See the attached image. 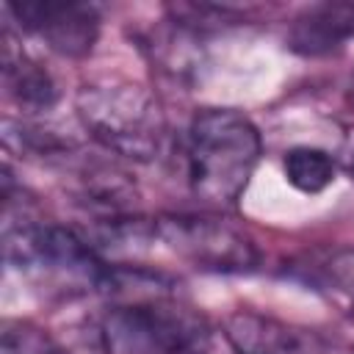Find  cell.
<instances>
[{
	"label": "cell",
	"instance_id": "2",
	"mask_svg": "<svg viewBox=\"0 0 354 354\" xmlns=\"http://www.w3.org/2000/svg\"><path fill=\"white\" fill-rule=\"evenodd\" d=\"M260 152L263 141L249 116L232 108L199 111L185 141L191 191L207 205H235L257 169Z\"/></svg>",
	"mask_w": 354,
	"mask_h": 354
},
{
	"label": "cell",
	"instance_id": "7",
	"mask_svg": "<svg viewBox=\"0 0 354 354\" xmlns=\"http://www.w3.org/2000/svg\"><path fill=\"white\" fill-rule=\"evenodd\" d=\"M351 39H354V0H324L307 6L288 30V47L307 58L329 55Z\"/></svg>",
	"mask_w": 354,
	"mask_h": 354
},
{
	"label": "cell",
	"instance_id": "1",
	"mask_svg": "<svg viewBox=\"0 0 354 354\" xmlns=\"http://www.w3.org/2000/svg\"><path fill=\"white\" fill-rule=\"evenodd\" d=\"M130 288L122 271H111L108 288L122 299L108 310L105 335L119 354H207L210 324L202 313L177 301L158 279L138 277Z\"/></svg>",
	"mask_w": 354,
	"mask_h": 354
},
{
	"label": "cell",
	"instance_id": "6",
	"mask_svg": "<svg viewBox=\"0 0 354 354\" xmlns=\"http://www.w3.org/2000/svg\"><path fill=\"white\" fill-rule=\"evenodd\" d=\"M19 25L64 55H86L100 30V14L80 0H19L8 3Z\"/></svg>",
	"mask_w": 354,
	"mask_h": 354
},
{
	"label": "cell",
	"instance_id": "10",
	"mask_svg": "<svg viewBox=\"0 0 354 354\" xmlns=\"http://www.w3.org/2000/svg\"><path fill=\"white\" fill-rule=\"evenodd\" d=\"M288 183L301 194H321L335 183V160L318 147H293L282 158Z\"/></svg>",
	"mask_w": 354,
	"mask_h": 354
},
{
	"label": "cell",
	"instance_id": "8",
	"mask_svg": "<svg viewBox=\"0 0 354 354\" xmlns=\"http://www.w3.org/2000/svg\"><path fill=\"white\" fill-rule=\"evenodd\" d=\"M224 335L238 354H310L290 326L252 310H235L227 315Z\"/></svg>",
	"mask_w": 354,
	"mask_h": 354
},
{
	"label": "cell",
	"instance_id": "11",
	"mask_svg": "<svg viewBox=\"0 0 354 354\" xmlns=\"http://www.w3.org/2000/svg\"><path fill=\"white\" fill-rule=\"evenodd\" d=\"M346 163L354 171V130H348V136H346Z\"/></svg>",
	"mask_w": 354,
	"mask_h": 354
},
{
	"label": "cell",
	"instance_id": "9",
	"mask_svg": "<svg viewBox=\"0 0 354 354\" xmlns=\"http://www.w3.org/2000/svg\"><path fill=\"white\" fill-rule=\"evenodd\" d=\"M3 86L8 97L25 111H47L58 100L50 72L22 47H17L8 33L3 36Z\"/></svg>",
	"mask_w": 354,
	"mask_h": 354
},
{
	"label": "cell",
	"instance_id": "5",
	"mask_svg": "<svg viewBox=\"0 0 354 354\" xmlns=\"http://www.w3.org/2000/svg\"><path fill=\"white\" fill-rule=\"evenodd\" d=\"M155 235L183 260L205 271L241 274L252 271L260 260L254 243L213 216H160Z\"/></svg>",
	"mask_w": 354,
	"mask_h": 354
},
{
	"label": "cell",
	"instance_id": "3",
	"mask_svg": "<svg viewBox=\"0 0 354 354\" xmlns=\"http://www.w3.org/2000/svg\"><path fill=\"white\" fill-rule=\"evenodd\" d=\"M3 249L14 268L61 290H105L113 271L83 238L58 224L6 221Z\"/></svg>",
	"mask_w": 354,
	"mask_h": 354
},
{
	"label": "cell",
	"instance_id": "12",
	"mask_svg": "<svg viewBox=\"0 0 354 354\" xmlns=\"http://www.w3.org/2000/svg\"><path fill=\"white\" fill-rule=\"evenodd\" d=\"M351 304H354V288H351Z\"/></svg>",
	"mask_w": 354,
	"mask_h": 354
},
{
	"label": "cell",
	"instance_id": "4",
	"mask_svg": "<svg viewBox=\"0 0 354 354\" xmlns=\"http://www.w3.org/2000/svg\"><path fill=\"white\" fill-rule=\"evenodd\" d=\"M77 113L86 130L111 152L130 160H152L166 141L160 105L130 83L86 86L77 94Z\"/></svg>",
	"mask_w": 354,
	"mask_h": 354
}]
</instances>
